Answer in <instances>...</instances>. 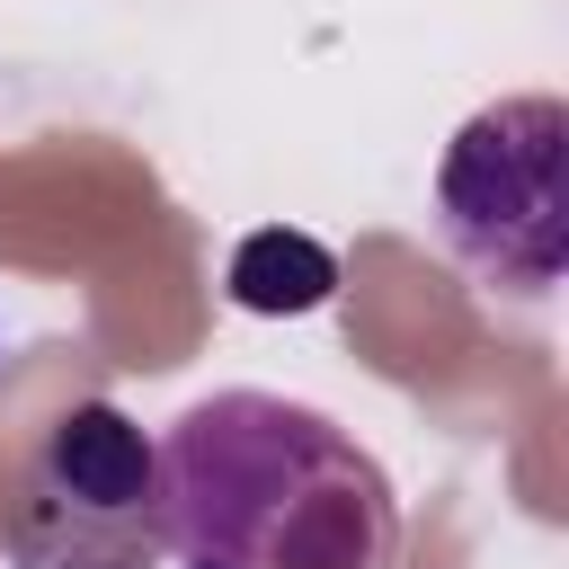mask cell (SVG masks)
<instances>
[{
  "instance_id": "3",
  "label": "cell",
  "mask_w": 569,
  "mask_h": 569,
  "mask_svg": "<svg viewBox=\"0 0 569 569\" xmlns=\"http://www.w3.org/2000/svg\"><path fill=\"white\" fill-rule=\"evenodd\" d=\"M560 142H569L560 98H498L445 142L436 231L471 276L507 293L560 284Z\"/></svg>"
},
{
  "instance_id": "1",
  "label": "cell",
  "mask_w": 569,
  "mask_h": 569,
  "mask_svg": "<svg viewBox=\"0 0 569 569\" xmlns=\"http://www.w3.org/2000/svg\"><path fill=\"white\" fill-rule=\"evenodd\" d=\"M160 551L178 569H382L400 507L382 462L284 391H213L160 445Z\"/></svg>"
},
{
  "instance_id": "4",
  "label": "cell",
  "mask_w": 569,
  "mask_h": 569,
  "mask_svg": "<svg viewBox=\"0 0 569 569\" xmlns=\"http://www.w3.org/2000/svg\"><path fill=\"white\" fill-rule=\"evenodd\" d=\"M329 284H338L329 249H311V240H293V231H258V240L231 258V293H240L249 311H311Z\"/></svg>"
},
{
  "instance_id": "2",
  "label": "cell",
  "mask_w": 569,
  "mask_h": 569,
  "mask_svg": "<svg viewBox=\"0 0 569 569\" xmlns=\"http://www.w3.org/2000/svg\"><path fill=\"white\" fill-rule=\"evenodd\" d=\"M9 569H151L160 560V453L116 400H71L0 507Z\"/></svg>"
}]
</instances>
